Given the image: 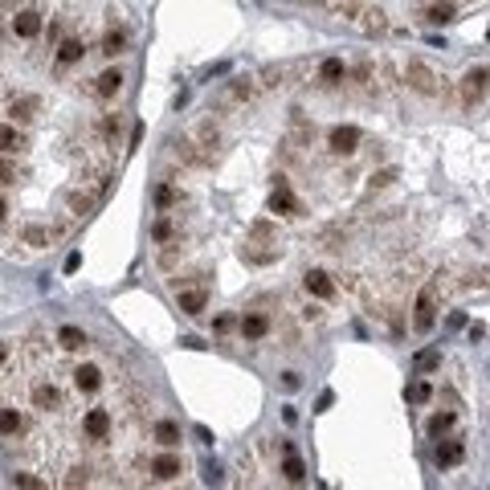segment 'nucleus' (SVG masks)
Masks as SVG:
<instances>
[{"instance_id": "nucleus-1", "label": "nucleus", "mask_w": 490, "mask_h": 490, "mask_svg": "<svg viewBox=\"0 0 490 490\" xmlns=\"http://www.w3.org/2000/svg\"><path fill=\"white\" fill-rule=\"evenodd\" d=\"M413 327L417 331H433V323H437V286H425L421 294H417V307H413Z\"/></svg>"}, {"instance_id": "nucleus-2", "label": "nucleus", "mask_w": 490, "mask_h": 490, "mask_svg": "<svg viewBox=\"0 0 490 490\" xmlns=\"http://www.w3.org/2000/svg\"><path fill=\"white\" fill-rule=\"evenodd\" d=\"M404 78H408V86L421 90V94H442V78H437V74H433L425 62H408Z\"/></svg>"}, {"instance_id": "nucleus-3", "label": "nucleus", "mask_w": 490, "mask_h": 490, "mask_svg": "<svg viewBox=\"0 0 490 490\" xmlns=\"http://www.w3.org/2000/svg\"><path fill=\"white\" fill-rule=\"evenodd\" d=\"M487 86H490V74L482 70V66L466 70V78H462V102H466V106H474V102L487 94Z\"/></svg>"}, {"instance_id": "nucleus-4", "label": "nucleus", "mask_w": 490, "mask_h": 490, "mask_svg": "<svg viewBox=\"0 0 490 490\" xmlns=\"http://www.w3.org/2000/svg\"><path fill=\"white\" fill-rule=\"evenodd\" d=\"M82 429H86L90 442H106L111 437V413L106 408H90L86 417H82Z\"/></svg>"}, {"instance_id": "nucleus-5", "label": "nucleus", "mask_w": 490, "mask_h": 490, "mask_svg": "<svg viewBox=\"0 0 490 490\" xmlns=\"http://www.w3.org/2000/svg\"><path fill=\"white\" fill-rule=\"evenodd\" d=\"M327 147H331L335 156H352V151L359 147V131H356V127H331Z\"/></svg>"}, {"instance_id": "nucleus-6", "label": "nucleus", "mask_w": 490, "mask_h": 490, "mask_svg": "<svg viewBox=\"0 0 490 490\" xmlns=\"http://www.w3.org/2000/svg\"><path fill=\"white\" fill-rule=\"evenodd\" d=\"M12 33H17V37H25V41H33V37L41 33V12H33V8H21V12L12 17Z\"/></svg>"}, {"instance_id": "nucleus-7", "label": "nucleus", "mask_w": 490, "mask_h": 490, "mask_svg": "<svg viewBox=\"0 0 490 490\" xmlns=\"http://www.w3.org/2000/svg\"><path fill=\"white\" fill-rule=\"evenodd\" d=\"M270 213H278V217H299V213H303V205L290 196V188H286V184H278V188H274V196H270Z\"/></svg>"}, {"instance_id": "nucleus-8", "label": "nucleus", "mask_w": 490, "mask_h": 490, "mask_svg": "<svg viewBox=\"0 0 490 490\" xmlns=\"http://www.w3.org/2000/svg\"><path fill=\"white\" fill-rule=\"evenodd\" d=\"M249 98H254V78H237V82H229L221 90V106H241Z\"/></svg>"}, {"instance_id": "nucleus-9", "label": "nucleus", "mask_w": 490, "mask_h": 490, "mask_svg": "<svg viewBox=\"0 0 490 490\" xmlns=\"http://www.w3.org/2000/svg\"><path fill=\"white\" fill-rule=\"evenodd\" d=\"M151 474H156L160 482H172V478H180V474H184V462H180L176 453H160V458L151 462Z\"/></svg>"}, {"instance_id": "nucleus-10", "label": "nucleus", "mask_w": 490, "mask_h": 490, "mask_svg": "<svg viewBox=\"0 0 490 490\" xmlns=\"http://www.w3.org/2000/svg\"><path fill=\"white\" fill-rule=\"evenodd\" d=\"M303 286H307V294H314V299H331V294H335V282H331L323 270H307V274H303Z\"/></svg>"}, {"instance_id": "nucleus-11", "label": "nucleus", "mask_w": 490, "mask_h": 490, "mask_svg": "<svg viewBox=\"0 0 490 490\" xmlns=\"http://www.w3.org/2000/svg\"><path fill=\"white\" fill-rule=\"evenodd\" d=\"M33 404H37L41 413H53V408H62V393H57L49 380H37V384H33Z\"/></svg>"}, {"instance_id": "nucleus-12", "label": "nucleus", "mask_w": 490, "mask_h": 490, "mask_svg": "<svg viewBox=\"0 0 490 490\" xmlns=\"http://www.w3.org/2000/svg\"><path fill=\"white\" fill-rule=\"evenodd\" d=\"M119 90H123V74H119V70H102V74L94 78V94H98V98H115Z\"/></svg>"}, {"instance_id": "nucleus-13", "label": "nucleus", "mask_w": 490, "mask_h": 490, "mask_svg": "<svg viewBox=\"0 0 490 490\" xmlns=\"http://www.w3.org/2000/svg\"><path fill=\"white\" fill-rule=\"evenodd\" d=\"M343 78H348V66H343L339 57H327V62L319 66V82H323V86H339Z\"/></svg>"}, {"instance_id": "nucleus-14", "label": "nucleus", "mask_w": 490, "mask_h": 490, "mask_svg": "<svg viewBox=\"0 0 490 490\" xmlns=\"http://www.w3.org/2000/svg\"><path fill=\"white\" fill-rule=\"evenodd\" d=\"M74 388H78V393H98V388H102V372H98L94 364L78 368V372H74Z\"/></svg>"}, {"instance_id": "nucleus-15", "label": "nucleus", "mask_w": 490, "mask_h": 490, "mask_svg": "<svg viewBox=\"0 0 490 490\" xmlns=\"http://www.w3.org/2000/svg\"><path fill=\"white\" fill-rule=\"evenodd\" d=\"M282 453H286V462H282V474H286L290 482H303V478H307V466H303V458L294 453V446L286 442V446H282Z\"/></svg>"}, {"instance_id": "nucleus-16", "label": "nucleus", "mask_w": 490, "mask_h": 490, "mask_svg": "<svg viewBox=\"0 0 490 490\" xmlns=\"http://www.w3.org/2000/svg\"><path fill=\"white\" fill-rule=\"evenodd\" d=\"M241 335H245V339H266L270 319L266 314H245V319H241Z\"/></svg>"}, {"instance_id": "nucleus-17", "label": "nucleus", "mask_w": 490, "mask_h": 490, "mask_svg": "<svg viewBox=\"0 0 490 490\" xmlns=\"http://www.w3.org/2000/svg\"><path fill=\"white\" fill-rule=\"evenodd\" d=\"M205 307H209L205 290H180V311L184 314H205Z\"/></svg>"}, {"instance_id": "nucleus-18", "label": "nucleus", "mask_w": 490, "mask_h": 490, "mask_svg": "<svg viewBox=\"0 0 490 490\" xmlns=\"http://www.w3.org/2000/svg\"><path fill=\"white\" fill-rule=\"evenodd\" d=\"M82 53H86V49H82V41H78V37H66V41L57 45V62H62V66L82 62Z\"/></svg>"}, {"instance_id": "nucleus-19", "label": "nucleus", "mask_w": 490, "mask_h": 490, "mask_svg": "<svg viewBox=\"0 0 490 490\" xmlns=\"http://www.w3.org/2000/svg\"><path fill=\"white\" fill-rule=\"evenodd\" d=\"M21 241H25V245H33V249H41V245H49V241H53V233H49L45 225H25V229H21Z\"/></svg>"}, {"instance_id": "nucleus-20", "label": "nucleus", "mask_w": 490, "mask_h": 490, "mask_svg": "<svg viewBox=\"0 0 490 490\" xmlns=\"http://www.w3.org/2000/svg\"><path fill=\"white\" fill-rule=\"evenodd\" d=\"M25 147V139L17 127H8V123H0V156H12V151H21Z\"/></svg>"}, {"instance_id": "nucleus-21", "label": "nucleus", "mask_w": 490, "mask_h": 490, "mask_svg": "<svg viewBox=\"0 0 490 490\" xmlns=\"http://www.w3.org/2000/svg\"><path fill=\"white\" fill-rule=\"evenodd\" d=\"M466 458V446L462 442H446V446H437V466L446 470V466H458Z\"/></svg>"}, {"instance_id": "nucleus-22", "label": "nucleus", "mask_w": 490, "mask_h": 490, "mask_svg": "<svg viewBox=\"0 0 490 490\" xmlns=\"http://www.w3.org/2000/svg\"><path fill=\"white\" fill-rule=\"evenodd\" d=\"M21 425H25V421H21V413H17V408H0V437H17V433H21Z\"/></svg>"}, {"instance_id": "nucleus-23", "label": "nucleus", "mask_w": 490, "mask_h": 490, "mask_svg": "<svg viewBox=\"0 0 490 490\" xmlns=\"http://www.w3.org/2000/svg\"><path fill=\"white\" fill-rule=\"evenodd\" d=\"M57 343H62L66 352H78V348H86V335H82L78 327H62V331H57Z\"/></svg>"}, {"instance_id": "nucleus-24", "label": "nucleus", "mask_w": 490, "mask_h": 490, "mask_svg": "<svg viewBox=\"0 0 490 490\" xmlns=\"http://www.w3.org/2000/svg\"><path fill=\"white\" fill-rule=\"evenodd\" d=\"M425 21H433V25H446V21H453V4H449V0L429 4V8H425Z\"/></svg>"}, {"instance_id": "nucleus-25", "label": "nucleus", "mask_w": 490, "mask_h": 490, "mask_svg": "<svg viewBox=\"0 0 490 490\" xmlns=\"http://www.w3.org/2000/svg\"><path fill=\"white\" fill-rule=\"evenodd\" d=\"M156 442H160V446H176V442H180V425H176V421H160V425H156Z\"/></svg>"}, {"instance_id": "nucleus-26", "label": "nucleus", "mask_w": 490, "mask_h": 490, "mask_svg": "<svg viewBox=\"0 0 490 490\" xmlns=\"http://www.w3.org/2000/svg\"><path fill=\"white\" fill-rule=\"evenodd\" d=\"M453 429V413H433L429 417V437H446Z\"/></svg>"}, {"instance_id": "nucleus-27", "label": "nucleus", "mask_w": 490, "mask_h": 490, "mask_svg": "<svg viewBox=\"0 0 490 490\" xmlns=\"http://www.w3.org/2000/svg\"><path fill=\"white\" fill-rule=\"evenodd\" d=\"M429 397H433V388H429L425 380H413V384L404 388V401H413V404H425Z\"/></svg>"}, {"instance_id": "nucleus-28", "label": "nucleus", "mask_w": 490, "mask_h": 490, "mask_svg": "<svg viewBox=\"0 0 490 490\" xmlns=\"http://www.w3.org/2000/svg\"><path fill=\"white\" fill-rule=\"evenodd\" d=\"M33 111H37V102H33V98H17V102L8 106V115H12V119H21V123H29V119H33Z\"/></svg>"}, {"instance_id": "nucleus-29", "label": "nucleus", "mask_w": 490, "mask_h": 490, "mask_svg": "<svg viewBox=\"0 0 490 490\" xmlns=\"http://www.w3.org/2000/svg\"><path fill=\"white\" fill-rule=\"evenodd\" d=\"M123 49H127V37H123L119 29H111V33L102 37V53H106V57H115V53H123Z\"/></svg>"}, {"instance_id": "nucleus-30", "label": "nucleus", "mask_w": 490, "mask_h": 490, "mask_svg": "<svg viewBox=\"0 0 490 490\" xmlns=\"http://www.w3.org/2000/svg\"><path fill=\"white\" fill-rule=\"evenodd\" d=\"M156 205H160V209H172V205H180V192L172 184H160V188H156Z\"/></svg>"}, {"instance_id": "nucleus-31", "label": "nucleus", "mask_w": 490, "mask_h": 490, "mask_svg": "<svg viewBox=\"0 0 490 490\" xmlns=\"http://www.w3.org/2000/svg\"><path fill=\"white\" fill-rule=\"evenodd\" d=\"M364 17H368V29H372V33H384V29H388V21H384V8H368Z\"/></svg>"}, {"instance_id": "nucleus-32", "label": "nucleus", "mask_w": 490, "mask_h": 490, "mask_svg": "<svg viewBox=\"0 0 490 490\" xmlns=\"http://www.w3.org/2000/svg\"><path fill=\"white\" fill-rule=\"evenodd\" d=\"M90 205H94V196H78V192L70 196V213H74V217H86Z\"/></svg>"}, {"instance_id": "nucleus-33", "label": "nucleus", "mask_w": 490, "mask_h": 490, "mask_svg": "<svg viewBox=\"0 0 490 490\" xmlns=\"http://www.w3.org/2000/svg\"><path fill=\"white\" fill-rule=\"evenodd\" d=\"M437 364H442V352H433V348H429V352H421V356H417V368H421V372H433V368H437Z\"/></svg>"}, {"instance_id": "nucleus-34", "label": "nucleus", "mask_w": 490, "mask_h": 490, "mask_svg": "<svg viewBox=\"0 0 490 490\" xmlns=\"http://www.w3.org/2000/svg\"><path fill=\"white\" fill-rule=\"evenodd\" d=\"M12 487H25V490H41L45 482H41V478H33V474H12Z\"/></svg>"}, {"instance_id": "nucleus-35", "label": "nucleus", "mask_w": 490, "mask_h": 490, "mask_svg": "<svg viewBox=\"0 0 490 490\" xmlns=\"http://www.w3.org/2000/svg\"><path fill=\"white\" fill-rule=\"evenodd\" d=\"M393 180H397V168H384V172H376V176H372V188H388Z\"/></svg>"}, {"instance_id": "nucleus-36", "label": "nucleus", "mask_w": 490, "mask_h": 490, "mask_svg": "<svg viewBox=\"0 0 490 490\" xmlns=\"http://www.w3.org/2000/svg\"><path fill=\"white\" fill-rule=\"evenodd\" d=\"M62 482H66V487H86L90 478H86V470H70V474H66Z\"/></svg>"}, {"instance_id": "nucleus-37", "label": "nucleus", "mask_w": 490, "mask_h": 490, "mask_svg": "<svg viewBox=\"0 0 490 490\" xmlns=\"http://www.w3.org/2000/svg\"><path fill=\"white\" fill-rule=\"evenodd\" d=\"M151 237H156V241H168V237H172V225H168V221H156Z\"/></svg>"}, {"instance_id": "nucleus-38", "label": "nucleus", "mask_w": 490, "mask_h": 490, "mask_svg": "<svg viewBox=\"0 0 490 490\" xmlns=\"http://www.w3.org/2000/svg\"><path fill=\"white\" fill-rule=\"evenodd\" d=\"M0 184H17V168L4 164V160H0Z\"/></svg>"}, {"instance_id": "nucleus-39", "label": "nucleus", "mask_w": 490, "mask_h": 490, "mask_svg": "<svg viewBox=\"0 0 490 490\" xmlns=\"http://www.w3.org/2000/svg\"><path fill=\"white\" fill-rule=\"evenodd\" d=\"M282 384H286V388H290V393H294V388H299V384H303V380H299V372H286V376H282Z\"/></svg>"}, {"instance_id": "nucleus-40", "label": "nucleus", "mask_w": 490, "mask_h": 490, "mask_svg": "<svg viewBox=\"0 0 490 490\" xmlns=\"http://www.w3.org/2000/svg\"><path fill=\"white\" fill-rule=\"evenodd\" d=\"M82 266V254H70V258H66V270H70V274H74V270Z\"/></svg>"}, {"instance_id": "nucleus-41", "label": "nucleus", "mask_w": 490, "mask_h": 490, "mask_svg": "<svg viewBox=\"0 0 490 490\" xmlns=\"http://www.w3.org/2000/svg\"><path fill=\"white\" fill-rule=\"evenodd\" d=\"M4 217H8V205H4V200H0V221H4Z\"/></svg>"}, {"instance_id": "nucleus-42", "label": "nucleus", "mask_w": 490, "mask_h": 490, "mask_svg": "<svg viewBox=\"0 0 490 490\" xmlns=\"http://www.w3.org/2000/svg\"><path fill=\"white\" fill-rule=\"evenodd\" d=\"M0 359H8V343H0Z\"/></svg>"}]
</instances>
